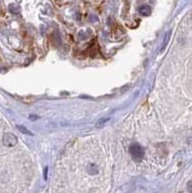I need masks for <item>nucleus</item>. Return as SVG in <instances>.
Here are the masks:
<instances>
[{
	"instance_id": "f257e3e1",
	"label": "nucleus",
	"mask_w": 192,
	"mask_h": 193,
	"mask_svg": "<svg viewBox=\"0 0 192 193\" xmlns=\"http://www.w3.org/2000/svg\"><path fill=\"white\" fill-rule=\"evenodd\" d=\"M130 153L131 154L132 158H133L135 160H137V161L140 159H142L144 157V150L142 147L138 144L131 145L130 148Z\"/></svg>"
},
{
	"instance_id": "f03ea898",
	"label": "nucleus",
	"mask_w": 192,
	"mask_h": 193,
	"mask_svg": "<svg viewBox=\"0 0 192 193\" xmlns=\"http://www.w3.org/2000/svg\"><path fill=\"white\" fill-rule=\"evenodd\" d=\"M2 142H3V144L7 147H14L17 143V138L15 134H13V133L6 132L5 134L3 135Z\"/></svg>"
},
{
	"instance_id": "7ed1b4c3",
	"label": "nucleus",
	"mask_w": 192,
	"mask_h": 193,
	"mask_svg": "<svg viewBox=\"0 0 192 193\" xmlns=\"http://www.w3.org/2000/svg\"><path fill=\"white\" fill-rule=\"evenodd\" d=\"M139 12L140 14H142L143 16H149L152 10H151V7L148 5H143L139 8Z\"/></svg>"
},
{
	"instance_id": "20e7f679",
	"label": "nucleus",
	"mask_w": 192,
	"mask_h": 193,
	"mask_svg": "<svg viewBox=\"0 0 192 193\" xmlns=\"http://www.w3.org/2000/svg\"><path fill=\"white\" fill-rule=\"evenodd\" d=\"M17 128L19 130L21 133H24V134H27V135H33V133L31 131H29L25 127L23 126H17Z\"/></svg>"
},
{
	"instance_id": "39448f33",
	"label": "nucleus",
	"mask_w": 192,
	"mask_h": 193,
	"mask_svg": "<svg viewBox=\"0 0 192 193\" xmlns=\"http://www.w3.org/2000/svg\"><path fill=\"white\" fill-rule=\"evenodd\" d=\"M88 171H89L90 174H97L98 173V169L94 164H91L89 166V168H88Z\"/></svg>"
},
{
	"instance_id": "423d86ee",
	"label": "nucleus",
	"mask_w": 192,
	"mask_h": 193,
	"mask_svg": "<svg viewBox=\"0 0 192 193\" xmlns=\"http://www.w3.org/2000/svg\"><path fill=\"white\" fill-rule=\"evenodd\" d=\"M9 10L12 14H17L19 13V8H17L16 5H14V4H11L10 6H9Z\"/></svg>"
},
{
	"instance_id": "0eeeda50",
	"label": "nucleus",
	"mask_w": 192,
	"mask_h": 193,
	"mask_svg": "<svg viewBox=\"0 0 192 193\" xmlns=\"http://www.w3.org/2000/svg\"><path fill=\"white\" fill-rule=\"evenodd\" d=\"M107 121H109V119H103V120H99V123L97 124V127H100V126H103Z\"/></svg>"
},
{
	"instance_id": "6e6552de",
	"label": "nucleus",
	"mask_w": 192,
	"mask_h": 193,
	"mask_svg": "<svg viewBox=\"0 0 192 193\" xmlns=\"http://www.w3.org/2000/svg\"><path fill=\"white\" fill-rule=\"evenodd\" d=\"M38 117L37 116H29V119H31V120H35V119H37Z\"/></svg>"
},
{
	"instance_id": "1a4fd4ad",
	"label": "nucleus",
	"mask_w": 192,
	"mask_h": 193,
	"mask_svg": "<svg viewBox=\"0 0 192 193\" xmlns=\"http://www.w3.org/2000/svg\"><path fill=\"white\" fill-rule=\"evenodd\" d=\"M47 168L44 169V179H47Z\"/></svg>"
},
{
	"instance_id": "9d476101",
	"label": "nucleus",
	"mask_w": 192,
	"mask_h": 193,
	"mask_svg": "<svg viewBox=\"0 0 192 193\" xmlns=\"http://www.w3.org/2000/svg\"><path fill=\"white\" fill-rule=\"evenodd\" d=\"M188 189H189V191L191 192V182H188Z\"/></svg>"
}]
</instances>
